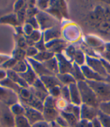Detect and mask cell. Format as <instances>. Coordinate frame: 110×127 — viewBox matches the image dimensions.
<instances>
[{
    "label": "cell",
    "mask_w": 110,
    "mask_h": 127,
    "mask_svg": "<svg viewBox=\"0 0 110 127\" xmlns=\"http://www.w3.org/2000/svg\"><path fill=\"white\" fill-rule=\"evenodd\" d=\"M77 86L81 95L82 103L93 107L98 108L100 101L90 86L86 81L78 82Z\"/></svg>",
    "instance_id": "cell-1"
},
{
    "label": "cell",
    "mask_w": 110,
    "mask_h": 127,
    "mask_svg": "<svg viewBox=\"0 0 110 127\" xmlns=\"http://www.w3.org/2000/svg\"><path fill=\"white\" fill-rule=\"evenodd\" d=\"M100 102L110 101V83L106 81H86Z\"/></svg>",
    "instance_id": "cell-2"
},
{
    "label": "cell",
    "mask_w": 110,
    "mask_h": 127,
    "mask_svg": "<svg viewBox=\"0 0 110 127\" xmlns=\"http://www.w3.org/2000/svg\"><path fill=\"white\" fill-rule=\"evenodd\" d=\"M19 101L18 95L16 92L0 86V104L10 107Z\"/></svg>",
    "instance_id": "cell-3"
},
{
    "label": "cell",
    "mask_w": 110,
    "mask_h": 127,
    "mask_svg": "<svg viewBox=\"0 0 110 127\" xmlns=\"http://www.w3.org/2000/svg\"><path fill=\"white\" fill-rule=\"evenodd\" d=\"M36 19L39 25V30L42 32L57 26L56 19L46 11H39L36 15Z\"/></svg>",
    "instance_id": "cell-4"
},
{
    "label": "cell",
    "mask_w": 110,
    "mask_h": 127,
    "mask_svg": "<svg viewBox=\"0 0 110 127\" xmlns=\"http://www.w3.org/2000/svg\"><path fill=\"white\" fill-rule=\"evenodd\" d=\"M85 64L89 67L92 70L98 73L103 78H106L108 76V73L103 66V64L101 59L97 58L95 57L86 55V62Z\"/></svg>",
    "instance_id": "cell-5"
},
{
    "label": "cell",
    "mask_w": 110,
    "mask_h": 127,
    "mask_svg": "<svg viewBox=\"0 0 110 127\" xmlns=\"http://www.w3.org/2000/svg\"><path fill=\"white\" fill-rule=\"evenodd\" d=\"M62 35L66 41L74 42L81 37V31L78 27L75 24H68L67 25H65L63 29Z\"/></svg>",
    "instance_id": "cell-6"
},
{
    "label": "cell",
    "mask_w": 110,
    "mask_h": 127,
    "mask_svg": "<svg viewBox=\"0 0 110 127\" xmlns=\"http://www.w3.org/2000/svg\"><path fill=\"white\" fill-rule=\"evenodd\" d=\"M0 124L3 127H15V117L11 112L10 108L3 104H0Z\"/></svg>",
    "instance_id": "cell-7"
},
{
    "label": "cell",
    "mask_w": 110,
    "mask_h": 127,
    "mask_svg": "<svg viewBox=\"0 0 110 127\" xmlns=\"http://www.w3.org/2000/svg\"><path fill=\"white\" fill-rule=\"evenodd\" d=\"M23 105L24 106V108H25L24 116L26 117V118L28 120V121L29 122L31 125L36 124L41 121H44V117H43V114L42 111L36 110L35 108H33L31 107L24 105V104Z\"/></svg>",
    "instance_id": "cell-8"
},
{
    "label": "cell",
    "mask_w": 110,
    "mask_h": 127,
    "mask_svg": "<svg viewBox=\"0 0 110 127\" xmlns=\"http://www.w3.org/2000/svg\"><path fill=\"white\" fill-rule=\"evenodd\" d=\"M45 45L47 50L53 52L54 55L62 53L67 46L66 40L62 39H57L48 42H45Z\"/></svg>",
    "instance_id": "cell-9"
},
{
    "label": "cell",
    "mask_w": 110,
    "mask_h": 127,
    "mask_svg": "<svg viewBox=\"0 0 110 127\" xmlns=\"http://www.w3.org/2000/svg\"><path fill=\"white\" fill-rule=\"evenodd\" d=\"M55 57L58 61L59 73L60 74L71 73L73 69V63L67 60L64 55H63L62 53L55 55Z\"/></svg>",
    "instance_id": "cell-10"
},
{
    "label": "cell",
    "mask_w": 110,
    "mask_h": 127,
    "mask_svg": "<svg viewBox=\"0 0 110 127\" xmlns=\"http://www.w3.org/2000/svg\"><path fill=\"white\" fill-rule=\"evenodd\" d=\"M26 60L29 64V65L33 68V70H34V72L36 73V74L39 78L43 76L54 75L44 66L42 63L37 61L33 58H26Z\"/></svg>",
    "instance_id": "cell-11"
},
{
    "label": "cell",
    "mask_w": 110,
    "mask_h": 127,
    "mask_svg": "<svg viewBox=\"0 0 110 127\" xmlns=\"http://www.w3.org/2000/svg\"><path fill=\"white\" fill-rule=\"evenodd\" d=\"M81 116L80 120H85L88 121H92L97 117L99 110L98 108L93 107L82 104L81 106Z\"/></svg>",
    "instance_id": "cell-12"
},
{
    "label": "cell",
    "mask_w": 110,
    "mask_h": 127,
    "mask_svg": "<svg viewBox=\"0 0 110 127\" xmlns=\"http://www.w3.org/2000/svg\"><path fill=\"white\" fill-rule=\"evenodd\" d=\"M42 114L44 117V121L48 123H51L57 120V118L60 116V112L57 109L56 107L44 106Z\"/></svg>",
    "instance_id": "cell-13"
},
{
    "label": "cell",
    "mask_w": 110,
    "mask_h": 127,
    "mask_svg": "<svg viewBox=\"0 0 110 127\" xmlns=\"http://www.w3.org/2000/svg\"><path fill=\"white\" fill-rule=\"evenodd\" d=\"M83 75L85 78V81H106V79L100 76L98 73L92 70L86 64L81 67Z\"/></svg>",
    "instance_id": "cell-14"
},
{
    "label": "cell",
    "mask_w": 110,
    "mask_h": 127,
    "mask_svg": "<svg viewBox=\"0 0 110 127\" xmlns=\"http://www.w3.org/2000/svg\"><path fill=\"white\" fill-rule=\"evenodd\" d=\"M61 35H62V31L60 27L57 25L43 32V36L45 42H48L57 39H60Z\"/></svg>",
    "instance_id": "cell-15"
},
{
    "label": "cell",
    "mask_w": 110,
    "mask_h": 127,
    "mask_svg": "<svg viewBox=\"0 0 110 127\" xmlns=\"http://www.w3.org/2000/svg\"><path fill=\"white\" fill-rule=\"evenodd\" d=\"M41 81L48 89V91L55 86H62V84L59 81L58 78L55 75H48V76H43L39 77Z\"/></svg>",
    "instance_id": "cell-16"
},
{
    "label": "cell",
    "mask_w": 110,
    "mask_h": 127,
    "mask_svg": "<svg viewBox=\"0 0 110 127\" xmlns=\"http://www.w3.org/2000/svg\"><path fill=\"white\" fill-rule=\"evenodd\" d=\"M69 89L70 93V103L76 106H81L82 103L81 95L77 83H73L69 85Z\"/></svg>",
    "instance_id": "cell-17"
},
{
    "label": "cell",
    "mask_w": 110,
    "mask_h": 127,
    "mask_svg": "<svg viewBox=\"0 0 110 127\" xmlns=\"http://www.w3.org/2000/svg\"><path fill=\"white\" fill-rule=\"evenodd\" d=\"M27 62V61H26ZM21 76V77L23 79V80L29 86H31L35 82L36 79L39 78L37 76V75L36 74V73L34 72V70H33V68L31 67V66L29 65V64L27 62V70L23 73H20L19 74Z\"/></svg>",
    "instance_id": "cell-18"
},
{
    "label": "cell",
    "mask_w": 110,
    "mask_h": 127,
    "mask_svg": "<svg viewBox=\"0 0 110 127\" xmlns=\"http://www.w3.org/2000/svg\"><path fill=\"white\" fill-rule=\"evenodd\" d=\"M7 77L10 79L11 81L18 84L21 88H29V86L23 80V79L21 77V76L17 73L16 72L13 71L12 70H7Z\"/></svg>",
    "instance_id": "cell-19"
},
{
    "label": "cell",
    "mask_w": 110,
    "mask_h": 127,
    "mask_svg": "<svg viewBox=\"0 0 110 127\" xmlns=\"http://www.w3.org/2000/svg\"><path fill=\"white\" fill-rule=\"evenodd\" d=\"M44 66L48 69L51 73L57 76L59 73V67H58V61L56 57L52 58L51 59L42 63Z\"/></svg>",
    "instance_id": "cell-20"
},
{
    "label": "cell",
    "mask_w": 110,
    "mask_h": 127,
    "mask_svg": "<svg viewBox=\"0 0 110 127\" xmlns=\"http://www.w3.org/2000/svg\"><path fill=\"white\" fill-rule=\"evenodd\" d=\"M0 24H9L14 27H17L20 24L16 14H9L2 16V17L0 18Z\"/></svg>",
    "instance_id": "cell-21"
},
{
    "label": "cell",
    "mask_w": 110,
    "mask_h": 127,
    "mask_svg": "<svg viewBox=\"0 0 110 127\" xmlns=\"http://www.w3.org/2000/svg\"><path fill=\"white\" fill-rule=\"evenodd\" d=\"M57 77L58 78L59 81L62 84V86H69L71 84L77 83L74 77L70 73H64V74H57Z\"/></svg>",
    "instance_id": "cell-22"
},
{
    "label": "cell",
    "mask_w": 110,
    "mask_h": 127,
    "mask_svg": "<svg viewBox=\"0 0 110 127\" xmlns=\"http://www.w3.org/2000/svg\"><path fill=\"white\" fill-rule=\"evenodd\" d=\"M0 86L13 90L14 92H16L18 95V93H19V92H20V90L21 89V87H20L18 84H16L13 81H11V79H8V77L5 78V79H3V80L0 81Z\"/></svg>",
    "instance_id": "cell-23"
},
{
    "label": "cell",
    "mask_w": 110,
    "mask_h": 127,
    "mask_svg": "<svg viewBox=\"0 0 110 127\" xmlns=\"http://www.w3.org/2000/svg\"><path fill=\"white\" fill-rule=\"evenodd\" d=\"M70 74H72V76L74 77L76 83L81 82V81H85V78L83 75L81 67L77 65L75 63H73V69Z\"/></svg>",
    "instance_id": "cell-24"
},
{
    "label": "cell",
    "mask_w": 110,
    "mask_h": 127,
    "mask_svg": "<svg viewBox=\"0 0 110 127\" xmlns=\"http://www.w3.org/2000/svg\"><path fill=\"white\" fill-rule=\"evenodd\" d=\"M54 57H55V55L53 52L47 50V51H44V52H39L33 58V59H35L36 61H39L41 63H43V62H45L51 59Z\"/></svg>",
    "instance_id": "cell-25"
},
{
    "label": "cell",
    "mask_w": 110,
    "mask_h": 127,
    "mask_svg": "<svg viewBox=\"0 0 110 127\" xmlns=\"http://www.w3.org/2000/svg\"><path fill=\"white\" fill-rule=\"evenodd\" d=\"M10 110L12 113V114L14 117H19V116H23L25 114V108L24 106L19 101L18 103H16L13 105H11L10 107Z\"/></svg>",
    "instance_id": "cell-26"
},
{
    "label": "cell",
    "mask_w": 110,
    "mask_h": 127,
    "mask_svg": "<svg viewBox=\"0 0 110 127\" xmlns=\"http://www.w3.org/2000/svg\"><path fill=\"white\" fill-rule=\"evenodd\" d=\"M85 62H86V55L81 49H77L75 55L74 56L73 63L82 67L85 64Z\"/></svg>",
    "instance_id": "cell-27"
},
{
    "label": "cell",
    "mask_w": 110,
    "mask_h": 127,
    "mask_svg": "<svg viewBox=\"0 0 110 127\" xmlns=\"http://www.w3.org/2000/svg\"><path fill=\"white\" fill-rule=\"evenodd\" d=\"M60 115L66 120L69 125V127H75L78 122L79 121L73 114L70 113H66L65 111H61Z\"/></svg>",
    "instance_id": "cell-28"
},
{
    "label": "cell",
    "mask_w": 110,
    "mask_h": 127,
    "mask_svg": "<svg viewBox=\"0 0 110 127\" xmlns=\"http://www.w3.org/2000/svg\"><path fill=\"white\" fill-rule=\"evenodd\" d=\"M76 50L77 49H75V48L73 45H69L66 46V48L64 49V51L62 52V54L67 60H69V61L73 63L74 56L75 55Z\"/></svg>",
    "instance_id": "cell-29"
},
{
    "label": "cell",
    "mask_w": 110,
    "mask_h": 127,
    "mask_svg": "<svg viewBox=\"0 0 110 127\" xmlns=\"http://www.w3.org/2000/svg\"><path fill=\"white\" fill-rule=\"evenodd\" d=\"M66 113H70L73 114L78 120H80V116H81V107L76 106L72 104H69L66 110H64Z\"/></svg>",
    "instance_id": "cell-30"
},
{
    "label": "cell",
    "mask_w": 110,
    "mask_h": 127,
    "mask_svg": "<svg viewBox=\"0 0 110 127\" xmlns=\"http://www.w3.org/2000/svg\"><path fill=\"white\" fill-rule=\"evenodd\" d=\"M85 41L90 46L95 48V49L100 48L103 45V42L99 38L94 36H87L85 37Z\"/></svg>",
    "instance_id": "cell-31"
},
{
    "label": "cell",
    "mask_w": 110,
    "mask_h": 127,
    "mask_svg": "<svg viewBox=\"0 0 110 127\" xmlns=\"http://www.w3.org/2000/svg\"><path fill=\"white\" fill-rule=\"evenodd\" d=\"M12 58H14L17 61H25L26 59V50L20 49V48H17L12 52Z\"/></svg>",
    "instance_id": "cell-32"
},
{
    "label": "cell",
    "mask_w": 110,
    "mask_h": 127,
    "mask_svg": "<svg viewBox=\"0 0 110 127\" xmlns=\"http://www.w3.org/2000/svg\"><path fill=\"white\" fill-rule=\"evenodd\" d=\"M13 71L16 72L17 73H23L27 70V62L26 61H18L16 63L13 68L11 69Z\"/></svg>",
    "instance_id": "cell-33"
},
{
    "label": "cell",
    "mask_w": 110,
    "mask_h": 127,
    "mask_svg": "<svg viewBox=\"0 0 110 127\" xmlns=\"http://www.w3.org/2000/svg\"><path fill=\"white\" fill-rule=\"evenodd\" d=\"M32 125L29 123L26 117L19 116L15 117V127H31Z\"/></svg>",
    "instance_id": "cell-34"
},
{
    "label": "cell",
    "mask_w": 110,
    "mask_h": 127,
    "mask_svg": "<svg viewBox=\"0 0 110 127\" xmlns=\"http://www.w3.org/2000/svg\"><path fill=\"white\" fill-rule=\"evenodd\" d=\"M98 110L101 113L110 117V101L100 102L99 104Z\"/></svg>",
    "instance_id": "cell-35"
},
{
    "label": "cell",
    "mask_w": 110,
    "mask_h": 127,
    "mask_svg": "<svg viewBox=\"0 0 110 127\" xmlns=\"http://www.w3.org/2000/svg\"><path fill=\"white\" fill-rule=\"evenodd\" d=\"M69 104H70V103L62 98H59L56 99V107L60 112H61V111H64L66 110V108L67 107V106L69 105Z\"/></svg>",
    "instance_id": "cell-36"
},
{
    "label": "cell",
    "mask_w": 110,
    "mask_h": 127,
    "mask_svg": "<svg viewBox=\"0 0 110 127\" xmlns=\"http://www.w3.org/2000/svg\"><path fill=\"white\" fill-rule=\"evenodd\" d=\"M97 118L100 121L103 127H110V117L109 116H107L101 113L100 111H99Z\"/></svg>",
    "instance_id": "cell-37"
},
{
    "label": "cell",
    "mask_w": 110,
    "mask_h": 127,
    "mask_svg": "<svg viewBox=\"0 0 110 127\" xmlns=\"http://www.w3.org/2000/svg\"><path fill=\"white\" fill-rule=\"evenodd\" d=\"M60 98L65 99L68 102L70 103V93L69 86H61V92H60Z\"/></svg>",
    "instance_id": "cell-38"
},
{
    "label": "cell",
    "mask_w": 110,
    "mask_h": 127,
    "mask_svg": "<svg viewBox=\"0 0 110 127\" xmlns=\"http://www.w3.org/2000/svg\"><path fill=\"white\" fill-rule=\"evenodd\" d=\"M31 86L33 87L34 89H36L37 90H39V91H42V92H46V93L48 94V89L45 88V86H44V84L42 83V82L41 81V79L39 78H38L36 80V82L32 86Z\"/></svg>",
    "instance_id": "cell-39"
},
{
    "label": "cell",
    "mask_w": 110,
    "mask_h": 127,
    "mask_svg": "<svg viewBox=\"0 0 110 127\" xmlns=\"http://www.w3.org/2000/svg\"><path fill=\"white\" fill-rule=\"evenodd\" d=\"M29 36L35 43H36L43 36V33L40 30H34V31L32 33V34H31L30 36Z\"/></svg>",
    "instance_id": "cell-40"
},
{
    "label": "cell",
    "mask_w": 110,
    "mask_h": 127,
    "mask_svg": "<svg viewBox=\"0 0 110 127\" xmlns=\"http://www.w3.org/2000/svg\"><path fill=\"white\" fill-rule=\"evenodd\" d=\"M60 92H61V86H55L48 90V94L55 99L60 98Z\"/></svg>",
    "instance_id": "cell-41"
},
{
    "label": "cell",
    "mask_w": 110,
    "mask_h": 127,
    "mask_svg": "<svg viewBox=\"0 0 110 127\" xmlns=\"http://www.w3.org/2000/svg\"><path fill=\"white\" fill-rule=\"evenodd\" d=\"M18 61L15 60L14 58H13L12 57L8 60V61H7L5 64H3L2 65V66H0L1 67V68L2 69H4V70H11L12 68H13V67L16 64V63H17Z\"/></svg>",
    "instance_id": "cell-42"
},
{
    "label": "cell",
    "mask_w": 110,
    "mask_h": 127,
    "mask_svg": "<svg viewBox=\"0 0 110 127\" xmlns=\"http://www.w3.org/2000/svg\"><path fill=\"white\" fill-rule=\"evenodd\" d=\"M38 53L39 51L35 46H29L26 49V58H33Z\"/></svg>",
    "instance_id": "cell-43"
},
{
    "label": "cell",
    "mask_w": 110,
    "mask_h": 127,
    "mask_svg": "<svg viewBox=\"0 0 110 127\" xmlns=\"http://www.w3.org/2000/svg\"><path fill=\"white\" fill-rule=\"evenodd\" d=\"M37 50L39 51V52H44V51H47V49H46V45H45V42H44V36L42 37V39L37 42L35 45H34Z\"/></svg>",
    "instance_id": "cell-44"
},
{
    "label": "cell",
    "mask_w": 110,
    "mask_h": 127,
    "mask_svg": "<svg viewBox=\"0 0 110 127\" xmlns=\"http://www.w3.org/2000/svg\"><path fill=\"white\" fill-rule=\"evenodd\" d=\"M28 47L29 46L26 43L25 36H19V38L18 39V48H20V49L26 50Z\"/></svg>",
    "instance_id": "cell-45"
},
{
    "label": "cell",
    "mask_w": 110,
    "mask_h": 127,
    "mask_svg": "<svg viewBox=\"0 0 110 127\" xmlns=\"http://www.w3.org/2000/svg\"><path fill=\"white\" fill-rule=\"evenodd\" d=\"M36 5L37 6V8L41 9L42 11H46L49 8L50 2H48V1H38V2H36Z\"/></svg>",
    "instance_id": "cell-46"
},
{
    "label": "cell",
    "mask_w": 110,
    "mask_h": 127,
    "mask_svg": "<svg viewBox=\"0 0 110 127\" xmlns=\"http://www.w3.org/2000/svg\"><path fill=\"white\" fill-rule=\"evenodd\" d=\"M33 31H34V28L26 23H25L24 25L23 26V32L24 36H30Z\"/></svg>",
    "instance_id": "cell-47"
},
{
    "label": "cell",
    "mask_w": 110,
    "mask_h": 127,
    "mask_svg": "<svg viewBox=\"0 0 110 127\" xmlns=\"http://www.w3.org/2000/svg\"><path fill=\"white\" fill-rule=\"evenodd\" d=\"M26 23L32 26V27L34 28V30H39V25L38 21H37V19H36V17L26 19Z\"/></svg>",
    "instance_id": "cell-48"
},
{
    "label": "cell",
    "mask_w": 110,
    "mask_h": 127,
    "mask_svg": "<svg viewBox=\"0 0 110 127\" xmlns=\"http://www.w3.org/2000/svg\"><path fill=\"white\" fill-rule=\"evenodd\" d=\"M58 126H60V127H69V125L67 123V122L66 121V120L60 114V116L57 118V120L54 121Z\"/></svg>",
    "instance_id": "cell-49"
},
{
    "label": "cell",
    "mask_w": 110,
    "mask_h": 127,
    "mask_svg": "<svg viewBox=\"0 0 110 127\" xmlns=\"http://www.w3.org/2000/svg\"><path fill=\"white\" fill-rule=\"evenodd\" d=\"M25 5H26V2L24 1H18V2H15V3L14 5V11L15 13H18Z\"/></svg>",
    "instance_id": "cell-50"
},
{
    "label": "cell",
    "mask_w": 110,
    "mask_h": 127,
    "mask_svg": "<svg viewBox=\"0 0 110 127\" xmlns=\"http://www.w3.org/2000/svg\"><path fill=\"white\" fill-rule=\"evenodd\" d=\"M11 58V55H8L5 54H0V66H2L7 61H8Z\"/></svg>",
    "instance_id": "cell-51"
},
{
    "label": "cell",
    "mask_w": 110,
    "mask_h": 127,
    "mask_svg": "<svg viewBox=\"0 0 110 127\" xmlns=\"http://www.w3.org/2000/svg\"><path fill=\"white\" fill-rule=\"evenodd\" d=\"M31 127H50V123H47L45 121H41L36 124L32 125Z\"/></svg>",
    "instance_id": "cell-52"
},
{
    "label": "cell",
    "mask_w": 110,
    "mask_h": 127,
    "mask_svg": "<svg viewBox=\"0 0 110 127\" xmlns=\"http://www.w3.org/2000/svg\"><path fill=\"white\" fill-rule=\"evenodd\" d=\"M101 61H102V62L103 64V66H104L108 75L110 76V63L109 61H107L106 60L103 59V58H101Z\"/></svg>",
    "instance_id": "cell-53"
},
{
    "label": "cell",
    "mask_w": 110,
    "mask_h": 127,
    "mask_svg": "<svg viewBox=\"0 0 110 127\" xmlns=\"http://www.w3.org/2000/svg\"><path fill=\"white\" fill-rule=\"evenodd\" d=\"M91 123H92L93 127H103V126H102L100 121L99 120V119H98L97 117L95 118L94 120H93L91 121Z\"/></svg>",
    "instance_id": "cell-54"
},
{
    "label": "cell",
    "mask_w": 110,
    "mask_h": 127,
    "mask_svg": "<svg viewBox=\"0 0 110 127\" xmlns=\"http://www.w3.org/2000/svg\"><path fill=\"white\" fill-rule=\"evenodd\" d=\"M7 78V70L0 68V81Z\"/></svg>",
    "instance_id": "cell-55"
},
{
    "label": "cell",
    "mask_w": 110,
    "mask_h": 127,
    "mask_svg": "<svg viewBox=\"0 0 110 127\" xmlns=\"http://www.w3.org/2000/svg\"><path fill=\"white\" fill-rule=\"evenodd\" d=\"M103 57H104L103 59L106 60L107 61H109L110 63V51H106V52H104Z\"/></svg>",
    "instance_id": "cell-56"
},
{
    "label": "cell",
    "mask_w": 110,
    "mask_h": 127,
    "mask_svg": "<svg viewBox=\"0 0 110 127\" xmlns=\"http://www.w3.org/2000/svg\"><path fill=\"white\" fill-rule=\"evenodd\" d=\"M50 127H60V126H58L55 122H53V123H50Z\"/></svg>",
    "instance_id": "cell-57"
},
{
    "label": "cell",
    "mask_w": 110,
    "mask_h": 127,
    "mask_svg": "<svg viewBox=\"0 0 110 127\" xmlns=\"http://www.w3.org/2000/svg\"><path fill=\"white\" fill-rule=\"evenodd\" d=\"M106 82H107V83H110V76H109V75H108V76L106 78Z\"/></svg>",
    "instance_id": "cell-58"
},
{
    "label": "cell",
    "mask_w": 110,
    "mask_h": 127,
    "mask_svg": "<svg viewBox=\"0 0 110 127\" xmlns=\"http://www.w3.org/2000/svg\"><path fill=\"white\" fill-rule=\"evenodd\" d=\"M0 115H1V108H0Z\"/></svg>",
    "instance_id": "cell-59"
},
{
    "label": "cell",
    "mask_w": 110,
    "mask_h": 127,
    "mask_svg": "<svg viewBox=\"0 0 110 127\" xmlns=\"http://www.w3.org/2000/svg\"><path fill=\"white\" fill-rule=\"evenodd\" d=\"M0 127H3V126H2L1 124H0Z\"/></svg>",
    "instance_id": "cell-60"
},
{
    "label": "cell",
    "mask_w": 110,
    "mask_h": 127,
    "mask_svg": "<svg viewBox=\"0 0 110 127\" xmlns=\"http://www.w3.org/2000/svg\"></svg>",
    "instance_id": "cell-61"
}]
</instances>
